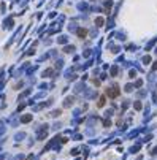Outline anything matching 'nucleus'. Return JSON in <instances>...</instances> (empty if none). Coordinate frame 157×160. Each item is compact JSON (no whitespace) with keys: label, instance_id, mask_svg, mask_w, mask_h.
I'll use <instances>...</instances> for the list:
<instances>
[{"label":"nucleus","instance_id":"obj_1","mask_svg":"<svg viewBox=\"0 0 157 160\" xmlns=\"http://www.w3.org/2000/svg\"><path fill=\"white\" fill-rule=\"evenodd\" d=\"M108 95H109V97H118V95H119L118 87H114V89H111V91H108Z\"/></svg>","mask_w":157,"mask_h":160},{"label":"nucleus","instance_id":"obj_5","mask_svg":"<svg viewBox=\"0 0 157 160\" xmlns=\"http://www.w3.org/2000/svg\"><path fill=\"white\" fill-rule=\"evenodd\" d=\"M51 73H52L51 70H46V71H45V76H49V75H51Z\"/></svg>","mask_w":157,"mask_h":160},{"label":"nucleus","instance_id":"obj_4","mask_svg":"<svg viewBox=\"0 0 157 160\" xmlns=\"http://www.w3.org/2000/svg\"><path fill=\"white\" fill-rule=\"evenodd\" d=\"M24 136H25L24 133H19V135H16V139H18V141H21V139L24 138Z\"/></svg>","mask_w":157,"mask_h":160},{"label":"nucleus","instance_id":"obj_3","mask_svg":"<svg viewBox=\"0 0 157 160\" xmlns=\"http://www.w3.org/2000/svg\"><path fill=\"white\" fill-rule=\"evenodd\" d=\"M86 33H87L86 29H79V30H78V35H79V36H86Z\"/></svg>","mask_w":157,"mask_h":160},{"label":"nucleus","instance_id":"obj_2","mask_svg":"<svg viewBox=\"0 0 157 160\" xmlns=\"http://www.w3.org/2000/svg\"><path fill=\"white\" fill-rule=\"evenodd\" d=\"M32 121V116L27 114V116H22V122H30Z\"/></svg>","mask_w":157,"mask_h":160}]
</instances>
